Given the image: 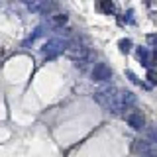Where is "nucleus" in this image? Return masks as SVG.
Segmentation results:
<instances>
[{
  "label": "nucleus",
  "mask_w": 157,
  "mask_h": 157,
  "mask_svg": "<svg viewBox=\"0 0 157 157\" xmlns=\"http://www.w3.org/2000/svg\"><path fill=\"white\" fill-rule=\"evenodd\" d=\"M94 100L100 104L104 110L108 112H114V114H120L124 108H122V102H120V90L114 86H108V88H102V90L94 92Z\"/></svg>",
  "instance_id": "1"
},
{
  "label": "nucleus",
  "mask_w": 157,
  "mask_h": 157,
  "mask_svg": "<svg viewBox=\"0 0 157 157\" xmlns=\"http://www.w3.org/2000/svg\"><path fill=\"white\" fill-rule=\"evenodd\" d=\"M51 24L55 28H61L63 24H67V16L65 14H55V16H51Z\"/></svg>",
  "instance_id": "9"
},
{
  "label": "nucleus",
  "mask_w": 157,
  "mask_h": 157,
  "mask_svg": "<svg viewBox=\"0 0 157 157\" xmlns=\"http://www.w3.org/2000/svg\"><path fill=\"white\" fill-rule=\"evenodd\" d=\"M151 63H153V65H157V49L151 53Z\"/></svg>",
  "instance_id": "17"
},
{
  "label": "nucleus",
  "mask_w": 157,
  "mask_h": 157,
  "mask_svg": "<svg viewBox=\"0 0 157 157\" xmlns=\"http://www.w3.org/2000/svg\"><path fill=\"white\" fill-rule=\"evenodd\" d=\"M147 78H149L151 85H157V73L153 71V69H149V71H147Z\"/></svg>",
  "instance_id": "14"
},
{
  "label": "nucleus",
  "mask_w": 157,
  "mask_h": 157,
  "mask_svg": "<svg viewBox=\"0 0 157 157\" xmlns=\"http://www.w3.org/2000/svg\"><path fill=\"white\" fill-rule=\"evenodd\" d=\"M126 122L134 128V130H141V128H144V116H141L140 112H128Z\"/></svg>",
  "instance_id": "6"
},
{
  "label": "nucleus",
  "mask_w": 157,
  "mask_h": 157,
  "mask_svg": "<svg viewBox=\"0 0 157 157\" xmlns=\"http://www.w3.org/2000/svg\"><path fill=\"white\" fill-rule=\"evenodd\" d=\"M147 41L153 43V45L157 47V33H151V36H147Z\"/></svg>",
  "instance_id": "16"
},
{
  "label": "nucleus",
  "mask_w": 157,
  "mask_h": 157,
  "mask_svg": "<svg viewBox=\"0 0 157 157\" xmlns=\"http://www.w3.org/2000/svg\"><path fill=\"white\" fill-rule=\"evenodd\" d=\"M126 75L130 77V81H132V82H136V85H140V81H137V77H136V75H134L132 71H126Z\"/></svg>",
  "instance_id": "15"
},
{
  "label": "nucleus",
  "mask_w": 157,
  "mask_h": 157,
  "mask_svg": "<svg viewBox=\"0 0 157 157\" xmlns=\"http://www.w3.org/2000/svg\"><path fill=\"white\" fill-rule=\"evenodd\" d=\"M98 8H100L102 12H106V14L114 12V4H112V2H108V0H106V2H100V4H98Z\"/></svg>",
  "instance_id": "12"
},
{
  "label": "nucleus",
  "mask_w": 157,
  "mask_h": 157,
  "mask_svg": "<svg viewBox=\"0 0 157 157\" xmlns=\"http://www.w3.org/2000/svg\"><path fill=\"white\" fill-rule=\"evenodd\" d=\"M136 94L134 92H130V90H120V102H122V108L124 110H128L130 106H134L136 104Z\"/></svg>",
  "instance_id": "7"
},
{
  "label": "nucleus",
  "mask_w": 157,
  "mask_h": 157,
  "mask_svg": "<svg viewBox=\"0 0 157 157\" xmlns=\"http://www.w3.org/2000/svg\"><path fill=\"white\" fill-rule=\"evenodd\" d=\"M65 55H67V57H71L73 61H77V63L86 61V57H88V47L81 41V39H73V41H69V43H67Z\"/></svg>",
  "instance_id": "2"
},
{
  "label": "nucleus",
  "mask_w": 157,
  "mask_h": 157,
  "mask_svg": "<svg viewBox=\"0 0 157 157\" xmlns=\"http://www.w3.org/2000/svg\"><path fill=\"white\" fill-rule=\"evenodd\" d=\"M137 59H140L144 65H151V53H149V49L140 47V49H137Z\"/></svg>",
  "instance_id": "8"
},
{
  "label": "nucleus",
  "mask_w": 157,
  "mask_h": 157,
  "mask_svg": "<svg viewBox=\"0 0 157 157\" xmlns=\"http://www.w3.org/2000/svg\"><path fill=\"white\" fill-rule=\"evenodd\" d=\"M92 78L98 82L102 81H108V78H112V69L106 65V63H96L94 69H92Z\"/></svg>",
  "instance_id": "4"
},
{
  "label": "nucleus",
  "mask_w": 157,
  "mask_h": 157,
  "mask_svg": "<svg viewBox=\"0 0 157 157\" xmlns=\"http://www.w3.org/2000/svg\"><path fill=\"white\" fill-rule=\"evenodd\" d=\"M134 153H137V155H141V157H151L155 153V147L149 144V141H136L134 144Z\"/></svg>",
  "instance_id": "5"
},
{
  "label": "nucleus",
  "mask_w": 157,
  "mask_h": 157,
  "mask_svg": "<svg viewBox=\"0 0 157 157\" xmlns=\"http://www.w3.org/2000/svg\"><path fill=\"white\" fill-rule=\"evenodd\" d=\"M130 49H132V41H130V39H122V41H120V51L128 53Z\"/></svg>",
  "instance_id": "13"
},
{
  "label": "nucleus",
  "mask_w": 157,
  "mask_h": 157,
  "mask_svg": "<svg viewBox=\"0 0 157 157\" xmlns=\"http://www.w3.org/2000/svg\"><path fill=\"white\" fill-rule=\"evenodd\" d=\"M41 33H43V26H37V28H36V32H33V33H32V36H29V37L26 39V41H24V45H26V47H28V45H29V43H33V41H36V39H37L39 36H41Z\"/></svg>",
  "instance_id": "10"
},
{
  "label": "nucleus",
  "mask_w": 157,
  "mask_h": 157,
  "mask_svg": "<svg viewBox=\"0 0 157 157\" xmlns=\"http://www.w3.org/2000/svg\"><path fill=\"white\" fill-rule=\"evenodd\" d=\"M67 43H69V41H65V39H61V37H53V39H49L45 45L41 47L43 57H45V59H55L57 55H61V53L67 49Z\"/></svg>",
  "instance_id": "3"
},
{
  "label": "nucleus",
  "mask_w": 157,
  "mask_h": 157,
  "mask_svg": "<svg viewBox=\"0 0 157 157\" xmlns=\"http://www.w3.org/2000/svg\"><path fill=\"white\" fill-rule=\"evenodd\" d=\"M43 6H45V2H28V8L32 12H43Z\"/></svg>",
  "instance_id": "11"
}]
</instances>
